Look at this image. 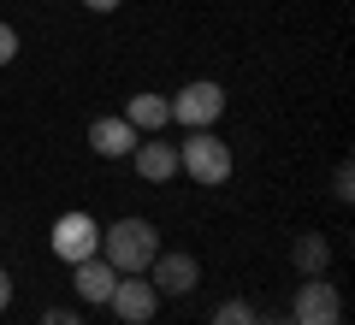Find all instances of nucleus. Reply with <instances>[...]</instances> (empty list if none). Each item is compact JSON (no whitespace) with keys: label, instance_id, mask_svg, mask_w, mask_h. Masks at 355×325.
Returning <instances> with one entry per match:
<instances>
[{"label":"nucleus","instance_id":"12","mask_svg":"<svg viewBox=\"0 0 355 325\" xmlns=\"http://www.w3.org/2000/svg\"><path fill=\"white\" fill-rule=\"evenodd\" d=\"M291 261H296V272H302V278H320V272L331 266V243L320 237V231H308V237H296Z\"/></svg>","mask_w":355,"mask_h":325},{"label":"nucleus","instance_id":"16","mask_svg":"<svg viewBox=\"0 0 355 325\" xmlns=\"http://www.w3.org/2000/svg\"><path fill=\"white\" fill-rule=\"evenodd\" d=\"M42 325H83V313H77V308H48Z\"/></svg>","mask_w":355,"mask_h":325},{"label":"nucleus","instance_id":"9","mask_svg":"<svg viewBox=\"0 0 355 325\" xmlns=\"http://www.w3.org/2000/svg\"><path fill=\"white\" fill-rule=\"evenodd\" d=\"M137 142H142V137L125 125V113H107V118H95V125H89V148L101 154V160H125Z\"/></svg>","mask_w":355,"mask_h":325},{"label":"nucleus","instance_id":"17","mask_svg":"<svg viewBox=\"0 0 355 325\" xmlns=\"http://www.w3.org/2000/svg\"><path fill=\"white\" fill-rule=\"evenodd\" d=\"M6 301H12V272L0 266V313H6Z\"/></svg>","mask_w":355,"mask_h":325},{"label":"nucleus","instance_id":"8","mask_svg":"<svg viewBox=\"0 0 355 325\" xmlns=\"http://www.w3.org/2000/svg\"><path fill=\"white\" fill-rule=\"evenodd\" d=\"M113 284H119V272L101 261V254H95V261H77V266H71V290H77V301H83V308H107Z\"/></svg>","mask_w":355,"mask_h":325},{"label":"nucleus","instance_id":"6","mask_svg":"<svg viewBox=\"0 0 355 325\" xmlns=\"http://www.w3.org/2000/svg\"><path fill=\"white\" fill-rule=\"evenodd\" d=\"M291 325H343V296L338 284H326V272L302 278V290L291 301Z\"/></svg>","mask_w":355,"mask_h":325},{"label":"nucleus","instance_id":"7","mask_svg":"<svg viewBox=\"0 0 355 325\" xmlns=\"http://www.w3.org/2000/svg\"><path fill=\"white\" fill-rule=\"evenodd\" d=\"M107 308H113L125 325H148L154 313H160V296H154L148 272H119V284H113V296H107Z\"/></svg>","mask_w":355,"mask_h":325},{"label":"nucleus","instance_id":"4","mask_svg":"<svg viewBox=\"0 0 355 325\" xmlns=\"http://www.w3.org/2000/svg\"><path fill=\"white\" fill-rule=\"evenodd\" d=\"M48 243H53V254H60L65 266L95 261V254H101V225H95V219H89L83 207H71V213H60V219H53Z\"/></svg>","mask_w":355,"mask_h":325},{"label":"nucleus","instance_id":"2","mask_svg":"<svg viewBox=\"0 0 355 325\" xmlns=\"http://www.w3.org/2000/svg\"><path fill=\"white\" fill-rule=\"evenodd\" d=\"M231 166H237V160H231V148L214 137V130H190V137L178 142V172L196 177L202 189H219L231 177Z\"/></svg>","mask_w":355,"mask_h":325},{"label":"nucleus","instance_id":"1","mask_svg":"<svg viewBox=\"0 0 355 325\" xmlns=\"http://www.w3.org/2000/svg\"><path fill=\"white\" fill-rule=\"evenodd\" d=\"M154 254H160V231H154L148 219L125 213L113 225H101V261L113 266V272H148Z\"/></svg>","mask_w":355,"mask_h":325},{"label":"nucleus","instance_id":"11","mask_svg":"<svg viewBox=\"0 0 355 325\" xmlns=\"http://www.w3.org/2000/svg\"><path fill=\"white\" fill-rule=\"evenodd\" d=\"M130 160H137V172L148 184H166V177H178V142H137Z\"/></svg>","mask_w":355,"mask_h":325},{"label":"nucleus","instance_id":"18","mask_svg":"<svg viewBox=\"0 0 355 325\" xmlns=\"http://www.w3.org/2000/svg\"><path fill=\"white\" fill-rule=\"evenodd\" d=\"M83 6H89V12H101V18H107V12H119V0H83Z\"/></svg>","mask_w":355,"mask_h":325},{"label":"nucleus","instance_id":"13","mask_svg":"<svg viewBox=\"0 0 355 325\" xmlns=\"http://www.w3.org/2000/svg\"><path fill=\"white\" fill-rule=\"evenodd\" d=\"M254 319H261V313H254L249 301H219L214 308V325H254Z\"/></svg>","mask_w":355,"mask_h":325},{"label":"nucleus","instance_id":"3","mask_svg":"<svg viewBox=\"0 0 355 325\" xmlns=\"http://www.w3.org/2000/svg\"><path fill=\"white\" fill-rule=\"evenodd\" d=\"M172 100V118L184 130H214L219 118H225V89L214 83V77H196V83H184L178 95H166Z\"/></svg>","mask_w":355,"mask_h":325},{"label":"nucleus","instance_id":"10","mask_svg":"<svg viewBox=\"0 0 355 325\" xmlns=\"http://www.w3.org/2000/svg\"><path fill=\"white\" fill-rule=\"evenodd\" d=\"M125 125L137 130V137H154V130L172 125V100L154 95V89H142V95H130V100H125Z\"/></svg>","mask_w":355,"mask_h":325},{"label":"nucleus","instance_id":"14","mask_svg":"<svg viewBox=\"0 0 355 325\" xmlns=\"http://www.w3.org/2000/svg\"><path fill=\"white\" fill-rule=\"evenodd\" d=\"M12 60H18V30L0 18V65H12Z\"/></svg>","mask_w":355,"mask_h":325},{"label":"nucleus","instance_id":"19","mask_svg":"<svg viewBox=\"0 0 355 325\" xmlns=\"http://www.w3.org/2000/svg\"><path fill=\"white\" fill-rule=\"evenodd\" d=\"M254 325H291V319H254Z\"/></svg>","mask_w":355,"mask_h":325},{"label":"nucleus","instance_id":"5","mask_svg":"<svg viewBox=\"0 0 355 325\" xmlns=\"http://www.w3.org/2000/svg\"><path fill=\"white\" fill-rule=\"evenodd\" d=\"M148 284H154V296H196L202 290V261L196 254H184V249H160L148 261Z\"/></svg>","mask_w":355,"mask_h":325},{"label":"nucleus","instance_id":"15","mask_svg":"<svg viewBox=\"0 0 355 325\" xmlns=\"http://www.w3.org/2000/svg\"><path fill=\"white\" fill-rule=\"evenodd\" d=\"M331 195H338V201L355 195V172H349V166H338V172H331Z\"/></svg>","mask_w":355,"mask_h":325}]
</instances>
